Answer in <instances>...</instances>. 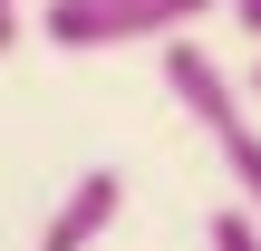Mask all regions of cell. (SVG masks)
<instances>
[{"mask_svg":"<svg viewBox=\"0 0 261 251\" xmlns=\"http://www.w3.org/2000/svg\"><path fill=\"white\" fill-rule=\"evenodd\" d=\"M203 242H213V251H261V213H242V203H213Z\"/></svg>","mask_w":261,"mask_h":251,"instance_id":"4","label":"cell"},{"mask_svg":"<svg viewBox=\"0 0 261 251\" xmlns=\"http://www.w3.org/2000/svg\"><path fill=\"white\" fill-rule=\"evenodd\" d=\"M0 48H19V0H0Z\"/></svg>","mask_w":261,"mask_h":251,"instance_id":"6","label":"cell"},{"mask_svg":"<svg viewBox=\"0 0 261 251\" xmlns=\"http://www.w3.org/2000/svg\"><path fill=\"white\" fill-rule=\"evenodd\" d=\"M242 97H261V58H252V87H242Z\"/></svg>","mask_w":261,"mask_h":251,"instance_id":"7","label":"cell"},{"mask_svg":"<svg viewBox=\"0 0 261 251\" xmlns=\"http://www.w3.org/2000/svg\"><path fill=\"white\" fill-rule=\"evenodd\" d=\"M223 10H232V29H242V39H261V0H223Z\"/></svg>","mask_w":261,"mask_h":251,"instance_id":"5","label":"cell"},{"mask_svg":"<svg viewBox=\"0 0 261 251\" xmlns=\"http://www.w3.org/2000/svg\"><path fill=\"white\" fill-rule=\"evenodd\" d=\"M165 87H174V106L203 126V145L223 155L232 203H242V213H261V116H252V97L232 87V68L174 29V39H165Z\"/></svg>","mask_w":261,"mask_h":251,"instance_id":"1","label":"cell"},{"mask_svg":"<svg viewBox=\"0 0 261 251\" xmlns=\"http://www.w3.org/2000/svg\"><path fill=\"white\" fill-rule=\"evenodd\" d=\"M203 10H223V0H48V10H39V39L68 48V58H97V48L174 39V29H194Z\"/></svg>","mask_w":261,"mask_h":251,"instance_id":"2","label":"cell"},{"mask_svg":"<svg viewBox=\"0 0 261 251\" xmlns=\"http://www.w3.org/2000/svg\"><path fill=\"white\" fill-rule=\"evenodd\" d=\"M116 213H126V174H116V164H87V174H77V184L58 193V213H48L39 251H97Z\"/></svg>","mask_w":261,"mask_h":251,"instance_id":"3","label":"cell"}]
</instances>
